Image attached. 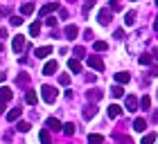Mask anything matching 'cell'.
I'll list each match as a JSON object with an SVG mask.
<instances>
[{
    "label": "cell",
    "instance_id": "7bdbcfd3",
    "mask_svg": "<svg viewBox=\"0 0 158 144\" xmlns=\"http://www.w3.org/2000/svg\"><path fill=\"white\" fill-rule=\"evenodd\" d=\"M59 16H61L63 20H66V18H68V11H66V9H59Z\"/></svg>",
    "mask_w": 158,
    "mask_h": 144
},
{
    "label": "cell",
    "instance_id": "9c48e42d",
    "mask_svg": "<svg viewBox=\"0 0 158 144\" xmlns=\"http://www.w3.org/2000/svg\"><path fill=\"white\" fill-rule=\"evenodd\" d=\"M145 128H147V119H145V117H135V119H133V131L145 133Z\"/></svg>",
    "mask_w": 158,
    "mask_h": 144
},
{
    "label": "cell",
    "instance_id": "f546056e",
    "mask_svg": "<svg viewBox=\"0 0 158 144\" xmlns=\"http://www.w3.org/2000/svg\"><path fill=\"white\" fill-rule=\"evenodd\" d=\"M156 142V133L152 131V133H147L145 138H142V144H154Z\"/></svg>",
    "mask_w": 158,
    "mask_h": 144
},
{
    "label": "cell",
    "instance_id": "e575fe53",
    "mask_svg": "<svg viewBox=\"0 0 158 144\" xmlns=\"http://www.w3.org/2000/svg\"><path fill=\"white\" fill-rule=\"evenodd\" d=\"M109 5H111V11H120V9H122V2H120V0H109Z\"/></svg>",
    "mask_w": 158,
    "mask_h": 144
},
{
    "label": "cell",
    "instance_id": "52a82bcc",
    "mask_svg": "<svg viewBox=\"0 0 158 144\" xmlns=\"http://www.w3.org/2000/svg\"><path fill=\"white\" fill-rule=\"evenodd\" d=\"M48 54H52V47H50V45H43V47L34 50V56H36V59H45Z\"/></svg>",
    "mask_w": 158,
    "mask_h": 144
},
{
    "label": "cell",
    "instance_id": "83f0119b",
    "mask_svg": "<svg viewBox=\"0 0 158 144\" xmlns=\"http://www.w3.org/2000/svg\"><path fill=\"white\" fill-rule=\"evenodd\" d=\"M135 23V11H127L124 14V25H133Z\"/></svg>",
    "mask_w": 158,
    "mask_h": 144
},
{
    "label": "cell",
    "instance_id": "603a6c76",
    "mask_svg": "<svg viewBox=\"0 0 158 144\" xmlns=\"http://www.w3.org/2000/svg\"><path fill=\"white\" fill-rule=\"evenodd\" d=\"M88 144H104V135H99V133L88 135Z\"/></svg>",
    "mask_w": 158,
    "mask_h": 144
},
{
    "label": "cell",
    "instance_id": "30bf717a",
    "mask_svg": "<svg viewBox=\"0 0 158 144\" xmlns=\"http://www.w3.org/2000/svg\"><path fill=\"white\" fill-rule=\"evenodd\" d=\"M124 106H127V113L138 110V99H135L133 95H129V97H127V102H124Z\"/></svg>",
    "mask_w": 158,
    "mask_h": 144
},
{
    "label": "cell",
    "instance_id": "ffe728a7",
    "mask_svg": "<svg viewBox=\"0 0 158 144\" xmlns=\"http://www.w3.org/2000/svg\"><path fill=\"white\" fill-rule=\"evenodd\" d=\"M68 68H70V72H81V63H79V59H70L68 61Z\"/></svg>",
    "mask_w": 158,
    "mask_h": 144
},
{
    "label": "cell",
    "instance_id": "277c9868",
    "mask_svg": "<svg viewBox=\"0 0 158 144\" xmlns=\"http://www.w3.org/2000/svg\"><path fill=\"white\" fill-rule=\"evenodd\" d=\"M11 50H14V52H23V50H25V36H14V41H11Z\"/></svg>",
    "mask_w": 158,
    "mask_h": 144
},
{
    "label": "cell",
    "instance_id": "836d02e7",
    "mask_svg": "<svg viewBox=\"0 0 158 144\" xmlns=\"http://www.w3.org/2000/svg\"><path fill=\"white\" fill-rule=\"evenodd\" d=\"M73 54H75V59H81V56H86V50H84L81 45H77V47L73 50Z\"/></svg>",
    "mask_w": 158,
    "mask_h": 144
},
{
    "label": "cell",
    "instance_id": "bcb514c9",
    "mask_svg": "<svg viewBox=\"0 0 158 144\" xmlns=\"http://www.w3.org/2000/svg\"><path fill=\"white\" fill-rule=\"evenodd\" d=\"M5 110V102H0V113H2Z\"/></svg>",
    "mask_w": 158,
    "mask_h": 144
},
{
    "label": "cell",
    "instance_id": "7dc6e473",
    "mask_svg": "<svg viewBox=\"0 0 158 144\" xmlns=\"http://www.w3.org/2000/svg\"><path fill=\"white\" fill-rule=\"evenodd\" d=\"M0 52H2V43H0Z\"/></svg>",
    "mask_w": 158,
    "mask_h": 144
},
{
    "label": "cell",
    "instance_id": "d6a6232c",
    "mask_svg": "<svg viewBox=\"0 0 158 144\" xmlns=\"http://www.w3.org/2000/svg\"><path fill=\"white\" fill-rule=\"evenodd\" d=\"M9 23H11L14 27H20V25L25 23V20H23V16H11V18H9Z\"/></svg>",
    "mask_w": 158,
    "mask_h": 144
},
{
    "label": "cell",
    "instance_id": "484cf974",
    "mask_svg": "<svg viewBox=\"0 0 158 144\" xmlns=\"http://www.w3.org/2000/svg\"><path fill=\"white\" fill-rule=\"evenodd\" d=\"M32 11H34V5L32 2H25L23 7H20V14H23V16H30Z\"/></svg>",
    "mask_w": 158,
    "mask_h": 144
},
{
    "label": "cell",
    "instance_id": "ee69618b",
    "mask_svg": "<svg viewBox=\"0 0 158 144\" xmlns=\"http://www.w3.org/2000/svg\"><path fill=\"white\" fill-rule=\"evenodd\" d=\"M5 36H7V30H2V27H0V41H2Z\"/></svg>",
    "mask_w": 158,
    "mask_h": 144
},
{
    "label": "cell",
    "instance_id": "5b68a950",
    "mask_svg": "<svg viewBox=\"0 0 158 144\" xmlns=\"http://www.w3.org/2000/svg\"><path fill=\"white\" fill-rule=\"evenodd\" d=\"M56 9H59V2H48V5H43L41 7V16L43 18H45V16H50V14H52V11H56Z\"/></svg>",
    "mask_w": 158,
    "mask_h": 144
},
{
    "label": "cell",
    "instance_id": "b9f144b4",
    "mask_svg": "<svg viewBox=\"0 0 158 144\" xmlns=\"http://www.w3.org/2000/svg\"><path fill=\"white\" fill-rule=\"evenodd\" d=\"M84 36H86L88 41H90V38H95V36H93V30H86V32H84Z\"/></svg>",
    "mask_w": 158,
    "mask_h": 144
},
{
    "label": "cell",
    "instance_id": "7c38bea8",
    "mask_svg": "<svg viewBox=\"0 0 158 144\" xmlns=\"http://www.w3.org/2000/svg\"><path fill=\"white\" fill-rule=\"evenodd\" d=\"M45 126H48V131H61V122L56 119V117H48Z\"/></svg>",
    "mask_w": 158,
    "mask_h": 144
},
{
    "label": "cell",
    "instance_id": "60d3db41",
    "mask_svg": "<svg viewBox=\"0 0 158 144\" xmlns=\"http://www.w3.org/2000/svg\"><path fill=\"white\" fill-rule=\"evenodd\" d=\"M7 14H9V9H7V7H0V18H5Z\"/></svg>",
    "mask_w": 158,
    "mask_h": 144
},
{
    "label": "cell",
    "instance_id": "44dd1931",
    "mask_svg": "<svg viewBox=\"0 0 158 144\" xmlns=\"http://www.w3.org/2000/svg\"><path fill=\"white\" fill-rule=\"evenodd\" d=\"M36 99H39V95L34 90H27V95H25V102L30 104V106H36Z\"/></svg>",
    "mask_w": 158,
    "mask_h": 144
},
{
    "label": "cell",
    "instance_id": "cb8c5ba5",
    "mask_svg": "<svg viewBox=\"0 0 158 144\" xmlns=\"http://www.w3.org/2000/svg\"><path fill=\"white\" fill-rule=\"evenodd\" d=\"M93 47H95V52H106V50H109V43L106 41H95Z\"/></svg>",
    "mask_w": 158,
    "mask_h": 144
},
{
    "label": "cell",
    "instance_id": "e0dca14e",
    "mask_svg": "<svg viewBox=\"0 0 158 144\" xmlns=\"http://www.w3.org/2000/svg\"><path fill=\"white\" fill-rule=\"evenodd\" d=\"M120 115H122V108H120L118 104H111V106H109V117L115 119V117H120Z\"/></svg>",
    "mask_w": 158,
    "mask_h": 144
},
{
    "label": "cell",
    "instance_id": "4fadbf2b",
    "mask_svg": "<svg viewBox=\"0 0 158 144\" xmlns=\"http://www.w3.org/2000/svg\"><path fill=\"white\" fill-rule=\"evenodd\" d=\"M63 34H66V38H77L79 30H77V25H66V30H63Z\"/></svg>",
    "mask_w": 158,
    "mask_h": 144
},
{
    "label": "cell",
    "instance_id": "5bb4252c",
    "mask_svg": "<svg viewBox=\"0 0 158 144\" xmlns=\"http://www.w3.org/2000/svg\"><path fill=\"white\" fill-rule=\"evenodd\" d=\"M138 63H140V66H152V63H154V56H152V54L140 52V56H138Z\"/></svg>",
    "mask_w": 158,
    "mask_h": 144
},
{
    "label": "cell",
    "instance_id": "f1b7e54d",
    "mask_svg": "<svg viewBox=\"0 0 158 144\" xmlns=\"http://www.w3.org/2000/svg\"><path fill=\"white\" fill-rule=\"evenodd\" d=\"M30 34H32V36H39V34H41V23H39V20L30 25Z\"/></svg>",
    "mask_w": 158,
    "mask_h": 144
},
{
    "label": "cell",
    "instance_id": "8d00e7d4",
    "mask_svg": "<svg viewBox=\"0 0 158 144\" xmlns=\"http://www.w3.org/2000/svg\"><path fill=\"white\" fill-rule=\"evenodd\" d=\"M45 25L54 27V25H56V18H54V16H45Z\"/></svg>",
    "mask_w": 158,
    "mask_h": 144
},
{
    "label": "cell",
    "instance_id": "7402d4cb",
    "mask_svg": "<svg viewBox=\"0 0 158 144\" xmlns=\"http://www.w3.org/2000/svg\"><path fill=\"white\" fill-rule=\"evenodd\" d=\"M129 79H131V74H129V72H118L115 74V81L122 86V83H129Z\"/></svg>",
    "mask_w": 158,
    "mask_h": 144
},
{
    "label": "cell",
    "instance_id": "d4e9b609",
    "mask_svg": "<svg viewBox=\"0 0 158 144\" xmlns=\"http://www.w3.org/2000/svg\"><path fill=\"white\" fill-rule=\"evenodd\" d=\"M61 131L66 135H75V124L73 122H68V124H61Z\"/></svg>",
    "mask_w": 158,
    "mask_h": 144
},
{
    "label": "cell",
    "instance_id": "74e56055",
    "mask_svg": "<svg viewBox=\"0 0 158 144\" xmlns=\"http://www.w3.org/2000/svg\"><path fill=\"white\" fill-rule=\"evenodd\" d=\"M59 83H61V86H68V83H70V77H68V74H61V77H59Z\"/></svg>",
    "mask_w": 158,
    "mask_h": 144
},
{
    "label": "cell",
    "instance_id": "ab89813d",
    "mask_svg": "<svg viewBox=\"0 0 158 144\" xmlns=\"http://www.w3.org/2000/svg\"><path fill=\"white\" fill-rule=\"evenodd\" d=\"M113 38H124V30H115L113 32Z\"/></svg>",
    "mask_w": 158,
    "mask_h": 144
},
{
    "label": "cell",
    "instance_id": "d6986e66",
    "mask_svg": "<svg viewBox=\"0 0 158 144\" xmlns=\"http://www.w3.org/2000/svg\"><path fill=\"white\" fill-rule=\"evenodd\" d=\"M102 97H104V92L99 90V88H93V90H88V99H93V102H99Z\"/></svg>",
    "mask_w": 158,
    "mask_h": 144
},
{
    "label": "cell",
    "instance_id": "7a4b0ae2",
    "mask_svg": "<svg viewBox=\"0 0 158 144\" xmlns=\"http://www.w3.org/2000/svg\"><path fill=\"white\" fill-rule=\"evenodd\" d=\"M56 88H52V86H41V97H43V102L45 104H54L56 102Z\"/></svg>",
    "mask_w": 158,
    "mask_h": 144
},
{
    "label": "cell",
    "instance_id": "3957f363",
    "mask_svg": "<svg viewBox=\"0 0 158 144\" xmlns=\"http://www.w3.org/2000/svg\"><path fill=\"white\" fill-rule=\"evenodd\" d=\"M97 20H99V25H109L111 20H113V11L109 9V7L99 9V14H97Z\"/></svg>",
    "mask_w": 158,
    "mask_h": 144
},
{
    "label": "cell",
    "instance_id": "f6af8a7d",
    "mask_svg": "<svg viewBox=\"0 0 158 144\" xmlns=\"http://www.w3.org/2000/svg\"><path fill=\"white\" fill-rule=\"evenodd\" d=\"M5 79H7V74H5V72H0V83H2Z\"/></svg>",
    "mask_w": 158,
    "mask_h": 144
},
{
    "label": "cell",
    "instance_id": "4316f807",
    "mask_svg": "<svg viewBox=\"0 0 158 144\" xmlns=\"http://www.w3.org/2000/svg\"><path fill=\"white\" fill-rule=\"evenodd\" d=\"M111 95L115 97V99H120L122 95H124V90H122V86H120V83H118V86H113V88H111Z\"/></svg>",
    "mask_w": 158,
    "mask_h": 144
},
{
    "label": "cell",
    "instance_id": "2e32d148",
    "mask_svg": "<svg viewBox=\"0 0 158 144\" xmlns=\"http://www.w3.org/2000/svg\"><path fill=\"white\" fill-rule=\"evenodd\" d=\"M20 113H23V110H20V106H16V108H11V110L7 113V122H16V119L20 117Z\"/></svg>",
    "mask_w": 158,
    "mask_h": 144
},
{
    "label": "cell",
    "instance_id": "8992f818",
    "mask_svg": "<svg viewBox=\"0 0 158 144\" xmlns=\"http://www.w3.org/2000/svg\"><path fill=\"white\" fill-rule=\"evenodd\" d=\"M88 66H90L93 70L102 72V70H104V61L99 59V56H88Z\"/></svg>",
    "mask_w": 158,
    "mask_h": 144
},
{
    "label": "cell",
    "instance_id": "8fae6325",
    "mask_svg": "<svg viewBox=\"0 0 158 144\" xmlns=\"http://www.w3.org/2000/svg\"><path fill=\"white\" fill-rule=\"evenodd\" d=\"M11 97H14V92H11V88H7V86H2L0 88V102H11Z\"/></svg>",
    "mask_w": 158,
    "mask_h": 144
},
{
    "label": "cell",
    "instance_id": "d590c367",
    "mask_svg": "<svg viewBox=\"0 0 158 144\" xmlns=\"http://www.w3.org/2000/svg\"><path fill=\"white\" fill-rule=\"evenodd\" d=\"M138 104H140V106H142V108H145V110H147V108L152 106V99H149V95H145V97H142V99H140Z\"/></svg>",
    "mask_w": 158,
    "mask_h": 144
},
{
    "label": "cell",
    "instance_id": "9a60e30c",
    "mask_svg": "<svg viewBox=\"0 0 158 144\" xmlns=\"http://www.w3.org/2000/svg\"><path fill=\"white\" fill-rule=\"evenodd\" d=\"M95 113H97V108L93 106V104L84 106V119H93V117H95Z\"/></svg>",
    "mask_w": 158,
    "mask_h": 144
},
{
    "label": "cell",
    "instance_id": "6da1fadb",
    "mask_svg": "<svg viewBox=\"0 0 158 144\" xmlns=\"http://www.w3.org/2000/svg\"><path fill=\"white\" fill-rule=\"evenodd\" d=\"M145 43H147V32L145 30H135L127 38V52L129 54H140L142 50H145Z\"/></svg>",
    "mask_w": 158,
    "mask_h": 144
},
{
    "label": "cell",
    "instance_id": "c3c4849f",
    "mask_svg": "<svg viewBox=\"0 0 158 144\" xmlns=\"http://www.w3.org/2000/svg\"><path fill=\"white\" fill-rule=\"evenodd\" d=\"M131 2H135V0H131Z\"/></svg>",
    "mask_w": 158,
    "mask_h": 144
},
{
    "label": "cell",
    "instance_id": "ac0fdd59",
    "mask_svg": "<svg viewBox=\"0 0 158 144\" xmlns=\"http://www.w3.org/2000/svg\"><path fill=\"white\" fill-rule=\"evenodd\" d=\"M39 140H41V144H52V138H50V131H48V128H41Z\"/></svg>",
    "mask_w": 158,
    "mask_h": 144
},
{
    "label": "cell",
    "instance_id": "4dcf8cb0",
    "mask_svg": "<svg viewBox=\"0 0 158 144\" xmlns=\"http://www.w3.org/2000/svg\"><path fill=\"white\" fill-rule=\"evenodd\" d=\"M16 128H18L20 133H27V131L32 128V124H30V122H18V126H16Z\"/></svg>",
    "mask_w": 158,
    "mask_h": 144
},
{
    "label": "cell",
    "instance_id": "1f68e13d",
    "mask_svg": "<svg viewBox=\"0 0 158 144\" xmlns=\"http://www.w3.org/2000/svg\"><path fill=\"white\" fill-rule=\"evenodd\" d=\"M93 7H95V2H93V0H88V2H84V7H81V14H84V16H88V11L93 9Z\"/></svg>",
    "mask_w": 158,
    "mask_h": 144
},
{
    "label": "cell",
    "instance_id": "f35d334b",
    "mask_svg": "<svg viewBox=\"0 0 158 144\" xmlns=\"http://www.w3.org/2000/svg\"><path fill=\"white\" fill-rule=\"evenodd\" d=\"M27 81H30V77H27V74H20L18 77V83L20 86H27Z\"/></svg>",
    "mask_w": 158,
    "mask_h": 144
},
{
    "label": "cell",
    "instance_id": "ba28073f",
    "mask_svg": "<svg viewBox=\"0 0 158 144\" xmlns=\"http://www.w3.org/2000/svg\"><path fill=\"white\" fill-rule=\"evenodd\" d=\"M56 70H59V63H56V61H48L45 66H43V74L50 77V74H54Z\"/></svg>",
    "mask_w": 158,
    "mask_h": 144
}]
</instances>
